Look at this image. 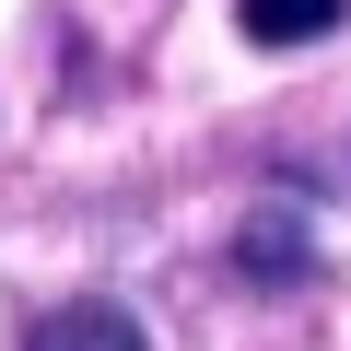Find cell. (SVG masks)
<instances>
[{
  "label": "cell",
  "mask_w": 351,
  "mask_h": 351,
  "mask_svg": "<svg viewBox=\"0 0 351 351\" xmlns=\"http://www.w3.org/2000/svg\"><path fill=\"white\" fill-rule=\"evenodd\" d=\"M234 269H246V281H293V269H316V223H304L293 199H258L246 234H234Z\"/></svg>",
  "instance_id": "1"
},
{
  "label": "cell",
  "mask_w": 351,
  "mask_h": 351,
  "mask_svg": "<svg viewBox=\"0 0 351 351\" xmlns=\"http://www.w3.org/2000/svg\"><path fill=\"white\" fill-rule=\"evenodd\" d=\"M24 351H152V339H141L129 304H59V316H36Z\"/></svg>",
  "instance_id": "2"
},
{
  "label": "cell",
  "mask_w": 351,
  "mask_h": 351,
  "mask_svg": "<svg viewBox=\"0 0 351 351\" xmlns=\"http://www.w3.org/2000/svg\"><path fill=\"white\" fill-rule=\"evenodd\" d=\"M339 12L351 0H234L246 47H316V36H339Z\"/></svg>",
  "instance_id": "3"
}]
</instances>
